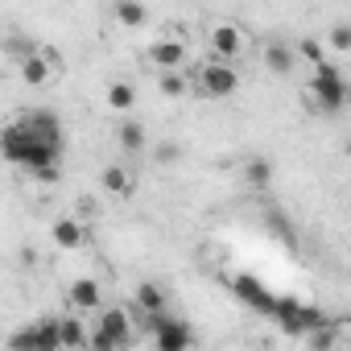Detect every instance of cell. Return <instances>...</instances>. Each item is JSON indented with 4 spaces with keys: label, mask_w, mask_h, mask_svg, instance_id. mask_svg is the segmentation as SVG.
<instances>
[{
    "label": "cell",
    "mask_w": 351,
    "mask_h": 351,
    "mask_svg": "<svg viewBox=\"0 0 351 351\" xmlns=\"http://www.w3.org/2000/svg\"><path fill=\"white\" fill-rule=\"evenodd\" d=\"M149 62H153L157 71H178V66L186 62V42H182V38H157V42L149 46Z\"/></svg>",
    "instance_id": "obj_6"
},
{
    "label": "cell",
    "mask_w": 351,
    "mask_h": 351,
    "mask_svg": "<svg viewBox=\"0 0 351 351\" xmlns=\"http://www.w3.org/2000/svg\"><path fill=\"white\" fill-rule=\"evenodd\" d=\"M25 124L38 132V136H50V141H62V128H58V116L50 112V108H38V112H29L25 116Z\"/></svg>",
    "instance_id": "obj_16"
},
{
    "label": "cell",
    "mask_w": 351,
    "mask_h": 351,
    "mask_svg": "<svg viewBox=\"0 0 351 351\" xmlns=\"http://www.w3.org/2000/svg\"><path fill=\"white\" fill-rule=\"evenodd\" d=\"M293 50H298V58H302V62H310V66L330 62V58H326V50H330V46H326V42H318V38H302Z\"/></svg>",
    "instance_id": "obj_21"
},
{
    "label": "cell",
    "mask_w": 351,
    "mask_h": 351,
    "mask_svg": "<svg viewBox=\"0 0 351 351\" xmlns=\"http://www.w3.org/2000/svg\"><path fill=\"white\" fill-rule=\"evenodd\" d=\"M306 343H310V347H335V343H339V326H335V322H322V326H314V330L306 335Z\"/></svg>",
    "instance_id": "obj_23"
},
{
    "label": "cell",
    "mask_w": 351,
    "mask_h": 351,
    "mask_svg": "<svg viewBox=\"0 0 351 351\" xmlns=\"http://www.w3.org/2000/svg\"><path fill=\"white\" fill-rule=\"evenodd\" d=\"M112 13H116V21H120L124 29H141L145 17H149L141 0H116V9H112Z\"/></svg>",
    "instance_id": "obj_17"
},
{
    "label": "cell",
    "mask_w": 351,
    "mask_h": 351,
    "mask_svg": "<svg viewBox=\"0 0 351 351\" xmlns=\"http://www.w3.org/2000/svg\"><path fill=\"white\" fill-rule=\"evenodd\" d=\"M34 182H58V165H42V169H29Z\"/></svg>",
    "instance_id": "obj_26"
},
{
    "label": "cell",
    "mask_w": 351,
    "mask_h": 351,
    "mask_svg": "<svg viewBox=\"0 0 351 351\" xmlns=\"http://www.w3.org/2000/svg\"><path fill=\"white\" fill-rule=\"evenodd\" d=\"M99 330H108V335L116 339V347H128V343H132V318H128V310L104 306V310H99Z\"/></svg>",
    "instance_id": "obj_9"
},
{
    "label": "cell",
    "mask_w": 351,
    "mask_h": 351,
    "mask_svg": "<svg viewBox=\"0 0 351 351\" xmlns=\"http://www.w3.org/2000/svg\"><path fill=\"white\" fill-rule=\"evenodd\" d=\"M62 347H91V335L83 330V318H62Z\"/></svg>",
    "instance_id": "obj_22"
},
{
    "label": "cell",
    "mask_w": 351,
    "mask_h": 351,
    "mask_svg": "<svg viewBox=\"0 0 351 351\" xmlns=\"http://www.w3.org/2000/svg\"><path fill=\"white\" fill-rule=\"evenodd\" d=\"M165 302L169 298H165V289L157 281H141L136 285V310L141 314H157V310H165Z\"/></svg>",
    "instance_id": "obj_15"
},
{
    "label": "cell",
    "mask_w": 351,
    "mask_h": 351,
    "mask_svg": "<svg viewBox=\"0 0 351 351\" xmlns=\"http://www.w3.org/2000/svg\"><path fill=\"white\" fill-rule=\"evenodd\" d=\"M99 191L112 195V199H128V195H132V173H128V165H104Z\"/></svg>",
    "instance_id": "obj_11"
},
{
    "label": "cell",
    "mask_w": 351,
    "mask_h": 351,
    "mask_svg": "<svg viewBox=\"0 0 351 351\" xmlns=\"http://www.w3.org/2000/svg\"><path fill=\"white\" fill-rule=\"evenodd\" d=\"M58 54L50 50V46H42V50H29L25 58H21V79L29 83V87H46L54 75H58Z\"/></svg>",
    "instance_id": "obj_4"
},
{
    "label": "cell",
    "mask_w": 351,
    "mask_h": 351,
    "mask_svg": "<svg viewBox=\"0 0 351 351\" xmlns=\"http://www.w3.org/2000/svg\"><path fill=\"white\" fill-rule=\"evenodd\" d=\"M50 236H54V244H58V248H66V252L83 248V240H87V232H83V223H79L75 215H62V219H54Z\"/></svg>",
    "instance_id": "obj_12"
},
{
    "label": "cell",
    "mask_w": 351,
    "mask_h": 351,
    "mask_svg": "<svg viewBox=\"0 0 351 351\" xmlns=\"http://www.w3.org/2000/svg\"><path fill=\"white\" fill-rule=\"evenodd\" d=\"M326 46H330V54H351V25H335Z\"/></svg>",
    "instance_id": "obj_24"
},
{
    "label": "cell",
    "mask_w": 351,
    "mask_h": 351,
    "mask_svg": "<svg viewBox=\"0 0 351 351\" xmlns=\"http://www.w3.org/2000/svg\"><path fill=\"white\" fill-rule=\"evenodd\" d=\"M310 95H314V108H318V112H339V108L347 104L351 87H347L343 71H335L330 62H322V66H314V79H310Z\"/></svg>",
    "instance_id": "obj_1"
},
{
    "label": "cell",
    "mask_w": 351,
    "mask_h": 351,
    "mask_svg": "<svg viewBox=\"0 0 351 351\" xmlns=\"http://www.w3.org/2000/svg\"><path fill=\"white\" fill-rule=\"evenodd\" d=\"M157 91H161L165 99H182V95L191 91V79H186L182 71H161V79H157Z\"/></svg>",
    "instance_id": "obj_18"
},
{
    "label": "cell",
    "mask_w": 351,
    "mask_h": 351,
    "mask_svg": "<svg viewBox=\"0 0 351 351\" xmlns=\"http://www.w3.org/2000/svg\"><path fill=\"white\" fill-rule=\"evenodd\" d=\"M153 343H157L161 351H182V347L195 343V330H191L186 322H178V318H165V322L153 330Z\"/></svg>",
    "instance_id": "obj_8"
},
{
    "label": "cell",
    "mask_w": 351,
    "mask_h": 351,
    "mask_svg": "<svg viewBox=\"0 0 351 351\" xmlns=\"http://www.w3.org/2000/svg\"><path fill=\"white\" fill-rule=\"evenodd\" d=\"M195 83H199V91H203V95H211V99H228V95H236L240 75H236V66H232V62L211 58V62H203V66H199Z\"/></svg>",
    "instance_id": "obj_2"
},
{
    "label": "cell",
    "mask_w": 351,
    "mask_h": 351,
    "mask_svg": "<svg viewBox=\"0 0 351 351\" xmlns=\"http://www.w3.org/2000/svg\"><path fill=\"white\" fill-rule=\"evenodd\" d=\"M244 182H248L252 191H265V186L273 182V165H269L265 157H248V165H244Z\"/></svg>",
    "instance_id": "obj_19"
},
{
    "label": "cell",
    "mask_w": 351,
    "mask_h": 351,
    "mask_svg": "<svg viewBox=\"0 0 351 351\" xmlns=\"http://www.w3.org/2000/svg\"><path fill=\"white\" fill-rule=\"evenodd\" d=\"M66 306L75 314H99L104 310V285L95 277H79L66 285Z\"/></svg>",
    "instance_id": "obj_5"
},
{
    "label": "cell",
    "mask_w": 351,
    "mask_h": 351,
    "mask_svg": "<svg viewBox=\"0 0 351 351\" xmlns=\"http://www.w3.org/2000/svg\"><path fill=\"white\" fill-rule=\"evenodd\" d=\"M116 141H120V149H124V153H141V149H145V128H141L136 120H120Z\"/></svg>",
    "instance_id": "obj_20"
},
{
    "label": "cell",
    "mask_w": 351,
    "mask_h": 351,
    "mask_svg": "<svg viewBox=\"0 0 351 351\" xmlns=\"http://www.w3.org/2000/svg\"><path fill=\"white\" fill-rule=\"evenodd\" d=\"M29 145H34V128H29L25 120H17V124H9V128H5V157H9L13 165H21V161H25Z\"/></svg>",
    "instance_id": "obj_10"
},
{
    "label": "cell",
    "mask_w": 351,
    "mask_h": 351,
    "mask_svg": "<svg viewBox=\"0 0 351 351\" xmlns=\"http://www.w3.org/2000/svg\"><path fill=\"white\" fill-rule=\"evenodd\" d=\"M108 108H112L116 116H128V112L136 108V87H132V83H124V79L108 83Z\"/></svg>",
    "instance_id": "obj_13"
},
{
    "label": "cell",
    "mask_w": 351,
    "mask_h": 351,
    "mask_svg": "<svg viewBox=\"0 0 351 351\" xmlns=\"http://www.w3.org/2000/svg\"><path fill=\"white\" fill-rule=\"evenodd\" d=\"M265 62H269V71H273V75H293V66H298L302 58H298V50H289V46L273 42V46L265 50Z\"/></svg>",
    "instance_id": "obj_14"
},
{
    "label": "cell",
    "mask_w": 351,
    "mask_h": 351,
    "mask_svg": "<svg viewBox=\"0 0 351 351\" xmlns=\"http://www.w3.org/2000/svg\"><path fill=\"white\" fill-rule=\"evenodd\" d=\"M173 157H178V145H161L157 149V161H173Z\"/></svg>",
    "instance_id": "obj_27"
},
{
    "label": "cell",
    "mask_w": 351,
    "mask_h": 351,
    "mask_svg": "<svg viewBox=\"0 0 351 351\" xmlns=\"http://www.w3.org/2000/svg\"><path fill=\"white\" fill-rule=\"evenodd\" d=\"M207 46H211V58L236 62V58L248 54V34H244L236 21H215L211 34H207Z\"/></svg>",
    "instance_id": "obj_3"
},
{
    "label": "cell",
    "mask_w": 351,
    "mask_h": 351,
    "mask_svg": "<svg viewBox=\"0 0 351 351\" xmlns=\"http://www.w3.org/2000/svg\"><path fill=\"white\" fill-rule=\"evenodd\" d=\"M232 289H236V298H244L252 310H261V314H277V298H273L256 277H236Z\"/></svg>",
    "instance_id": "obj_7"
},
{
    "label": "cell",
    "mask_w": 351,
    "mask_h": 351,
    "mask_svg": "<svg viewBox=\"0 0 351 351\" xmlns=\"http://www.w3.org/2000/svg\"><path fill=\"white\" fill-rule=\"evenodd\" d=\"M91 347H95V351H116V339H112L108 330L95 326V330H91Z\"/></svg>",
    "instance_id": "obj_25"
}]
</instances>
